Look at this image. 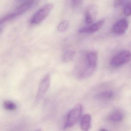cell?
Listing matches in <instances>:
<instances>
[{
  "mask_svg": "<svg viewBox=\"0 0 131 131\" xmlns=\"http://www.w3.org/2000/svg\"><path fill=\"white\" fill-rule=\"evenodd\" d=\"M82 111L83 106L81 104H78L75 106L67 114L64 128H68L75 125L81 117Z\"/></svg>",
  "mask_w": 131,
  "mask_h": 131,
  "instance_id": "6da1fadb",
  "label": "cell"
},
{
  "mask_svg": "<svg viewBox=\"0 0 131 131\" xmlns=\"http://www.w3.org/2000/svg\"><path fill=\"white\" fill-rule=\"evenodd\" d=\"M53 8L52 3H48L38 10L33 16L30 23L36 25L42 23L49 16Z\"/></svg>",
  "mask_w": 131,
  "mask_h": 131,
  "instance_id": "7a4b0ae2",
  "label": "cell"
},
{
  "mask_svg": "<svg viewBox=\"0 0 131 131\" xmlns=\"http://www.w3.org/2000/svg\"><path fill=\"white\" fill-rule=\"evenodd\" d=\"M131 53L128 50H125L119 53L111 60L110 64L114 67H118L130 61Z\"/></svg>",
  "mask_w": 131,
  "mask_h": 131,
  "instance_id": "3957f363",
  "label": "cell"
},
{
  "mask_svg": "<svg viewBox=\"0 0 131 131\" xmlns=\"http://www.w3.org/2000/svg\"><path fill=\"white\" fill-rule=\"evenodd\" d=\"M50 83V75L47 74L43 78L40 84L36 97V102H39L44 97L49 89Z\"/></svg>",
  "mask_w": 131,
  "mask_h": 131,
  "instance_id": "277c9868",
  "label": "cell"
},
{
  "mask_svg": "<svg viewBox=\"0 0 131 131\" xmlns=\"http://www.w3.org/2000/svg\"><path fill=\"white\" fill-rule=\"evenodd\" d=\"M99 9L95 4H90L87 6L85 12V21L88 24L92 23L98 15Z\"/></svg>",
  "mask_w": 131,
  "mask_h": 131,
  "instance_id": "5b68a950",
  "label": "cell"
},
{
  "mask_svg": "<svg viewBox=\"0 0 131 131\" xmlns=\"http://www.w3.org/2000/svg\"><path fill=\"white\" fill-rule=\"evenodd\" d=\"M105 20L103 18L98 22L89 26L80 29L79 32L80 34H92L99 31L104 25Z\"/></svg>",
  "mask_w": 131,
  "mask_h": 131,
  "instance_id": "8992f818",
  "label": "cell"
},
{
  "mask_svg": "<svg viewBox=\"0 0 131 131\" xmlns=\"http://www.w3.org/2000/svg\"><path fill=\"white\" fill-rule=\"evenodd\" d=\"M128 21L122 19L116 22L112 27V32L116 35H122L125 32L128 26Z\"/></svg>",
  "mask_w": 131,
  "mask_h": 131,
  "instance_id": "52a82bcc",
  "label": "cell"
},
{
  "mask_svg": "<svg viewBox=\"0 0 131 131\" xmlns=\"http://www.w3.org/2000/svg\"><path fill=\"white\" fill-rule=\"evenodd\" d=\"M35 1V0H27L22 5L16 8L13 12V13L16 17L22 15L32 6Z\"/></svg>",
  "mask_w": 131,
  "mask_h": 131,
  "instance_id": "ba28073f",
  "label": "cell"
},
{
  "mask_svg": "<svg viewBox=\"0 0 131 131\" xmlns=\"http://www.w3.org/2000/svg\"><path fill=\"white\" fill-rule=\"evenodd\" d=\"M98 53L95 51H90L86 55L85 62L90 67L95 69L97 65Z\"/></svg>",
  "mask_w": 131,
  "mask_h": 131,
  "instance_id": "9c48e42d",
  "label": "cell"
},
{
  "mask_svg": "<svg viewBox=\"0 0 131 131\" xmlns=\"http://www.w3.org/2000/svg\"><path fill=\"white\" fill-rule=\"evenodd\" d=\"M123 113L121 110H116L110 113L108 117V119L112 122L119 123L123 120Z\"/></svg>",
  "mask_w": 131,
  "mask_h": 131,
  "instance_id": "30bf717a",
  "label": "cell"
},
{
  "mask_svg": "<svg viewBox=\"0 0 131 131\" xmlns=\"http://www.w3.org/2000/svg\"><path fill=\"white\" fill-rule=\"evenodd\" d=\"M91 117L90 115L86 114L84 115L81 119L80 127L84 131L89 130L91 125Z\"/></svg>",
  "mask_w": 131,
  "mask_h": 131,
  "instance_id": "8fae6325",
  "label": "cell"
},
{
  "mask_svg": "<svg viewBox=\"0 0 131 131\" xmlns=\"http://www.w3.org/2000/svg\"><path fill=\"white\" fill-rule=\"evenodd\" d=\"M114 94L113 91L107 90L98 93L95 96V98L99 100H108L113 98Z\"/></svg>",
  "mask_w": 131,
  "mask_h": 131,
  "instance_id": "7c38bea8",
  "label": "cell"
},
{
  "mask_svg": "<svg viewBox=\"0 0 131 131\" xmlns=\"http://www.w3.org/2000/svg\"><path fill=\"white\" fill-rule=\"evenodd\" d=\"M75 56V52L72 50H69L65 52L63 55L62 59L63 62L68 63L73 60Z\"/></svg>",
  "mask_w": 131,
  "mask_h": 131,
  "instance_id": "4fadbf2b",
  "label": "cell"
},
{
  "mask_svg": "<svg viewBox=\"0 0 131 131\" xmlns=\"http://www.w3.org/2000/svg\"><path fill=\"white\" fill-rule=\"evenodd\" d=\"M69 23L67 20H64L60 23L58 25L57 29L60 32H66L69 28Z\"/></svg>",
  "mask_w": 131,
  "mask_h": 131,
  "instance_id": "5bb4252c",
  "label": "cell"
},
{
  "mask_svg": "<svg viewBox=\"0 0 131 131\" xmlns=\"http://www.w3.org/2000/svg\"><path fill=\"white\" fill-rule=\"evenodd\" d=\"M3 107L6 110L13 111L16 109V105L14 103L10 101H6L4 102Z\"/></svg>",
  "mask_w": 131,
  "mask_h": 131,
  "instance_id": "9a60e30c",
  "label": "cell"
},
{
  "mask_svg": "<svg viewBox=\"0 0 131 131\" xmlns=\"http://www.w3.org/2000/svg\"><path fill=\"white\" fill-rule=\"evenodd\" d=\"M123 13L124 15L127 16H129L131 14V3L129 1L125 4L123 7Z\"/></svg>",
  "mask_w": 131,
  "mask_h": 131,
  "instance_id": "2e32d148",
  "label": "cell"
},
{
  "mask_svg": "<svg viewBox=\"0 0 131 131\" xmlns=\"http://www.w3.org/2000/svg\"><path fill=\"white\" fill-rule=\"evenodd\" d=\"M83 0H72V6L73 7H77L79 6L82 3Z\"/></svg>",
  "mask_w": 131,
  "mask_h": 131,
  "instance_id": "e0dca14e",
  "label": "cell"
},
{
  "mask_svg": "<svg viewBox=\"0 0 131 131\" xmlns=\"http://www.w3.org/2000/svg\"><path fill=\"white\" fill-rule=\"evenodd\" d=\"M128 2L127 0H115V7H118L124 3Z\"/></svg>",
  "mask_w": 131,
  "mask_h": 131,
  "instance_id": "ac0fdd59",
  "label": "cell"
},
{
  "mask_svg": "<svg viewBox=\"0 0 131 131\" xmlns=\"http://www.w3.org/2000/svg\"><path fill=\"white\" fill-rule=\"evenodd\" d=\"M107 129H105L104 128L101 129H100V131H106Z\"/></svg>",
  "mask_w": 131,
  "mask_h": 131,
  "instance_id": "d6986e66",
  "label": "cell"
},
{
  "mask_svg": "<svg viewBox=\"0 0 131 131\" xmlns=\"http://www.w3.org/2000/svg\"><path fill=\"white\" fill-rule=\"evenodd\" d=\"M2 32V29L1 28H0V34H1V32Z\"/></svg>",
  "mask_w": 131,
  "mask_h": 131,
  "instance_id": "ffe728a7",
  "label": "cell"
},
{
  "mask_svg": "<svg viewBox=\"0 0 131 131\" xmlns=\"http://www.w3.org/2000/svg\"><path fill=\"white\" fill-rule=\"evenodd\" d=\"M18 1H21L22 0H18Z\"/></svg>",
  "mask_w": 131,
  "mask_h": 131,
  "instance_id": "44dd1931",
  "label": "cell"
}]
</instances>
